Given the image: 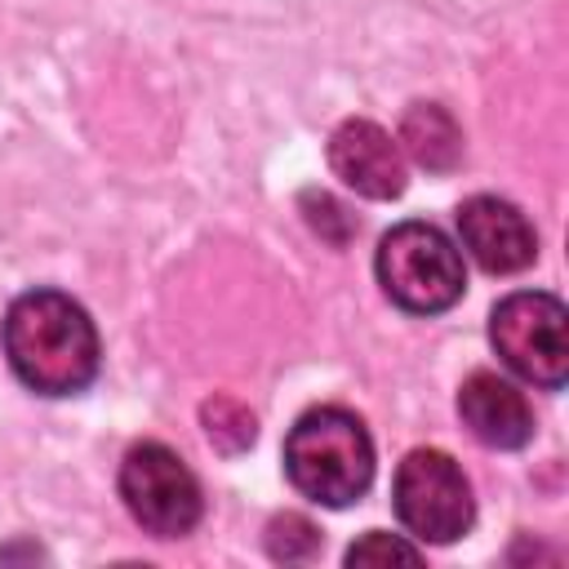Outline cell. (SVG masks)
Here are the masks:
<instances>
[{
    "mask_svg": "<svg viewBox=\"0 0 569 569\" xmlns=\"http://www.w3.org/2000/svg\"><path fill=\"white\" fill-rule=\"evenodd\" d=\"M4 356L31 391L76 396L98 373V329L76 298L31 289L4 311Z\"/></svg>",
    "mask_w": 569,
    "mask_h": 569,
    "instance_id": "cell-1",
    "label": "cell"
},
{
    "mask_svg": "<svg viewBox=\"0 0 569 569\" xmlns=\"http://www.w3.org/2000/svg\"><path fill=\"white\" fill-rule=\"evenodd\" d=\"M289 485L320 507H351L373 480V440L351 409H307L284 436Z\"/></svg>",
    "mask_w": 569,
    "mask_h": 569,
    "instance_id": "cell-2",
    "label": "cell"
},
{
    "mask_svg": "<svg viewBox=\"0 0 569 569\" xmlns=\"http://www.w3.org/2000/svg\"><path fill=\"white\" fill-rule=\"evenodd\" d=\"M378 284L396 307L413 316L449 311L467 289L462 253L440 227L400 222L378 244Z\"/></svg>",
    "mask_w": 569,
    "mask_h": 569,
    "instance_id": "cell-3",
    "label": "cell"
},
{
    "mask_svg": "<svg viewBox=\"0 0 569 569\" xmlns=\"http://www.w3.org/2000/svg\"><path fill=\"white\" fill-rule=\"evenodd\" d=\"M489 342L533 387H565L569 378V311L556 293H507L489 316Z\"/></svg>",
    "mask_w": 569,
    "mask_h": 569,
    "instance_id": "cell-4",
    "label": "cell"
},
{
    "mask_svg": "<svg viewBox=\"0 0 569 569\" xmlns=\"http://www.w3.org/2000/svg\"><path fill=\"white\" fill-rule=\"evenodd\" d=\"M391 502L400 525L418 542H453L471 529L476 502L462 467L445 449H413L396 467L391 480Z\"/></svg>",
    "mask_w": 569,
    "mask_h": 569,
    "instance_id": "cell-5",
    "label": "cell"
},
{
    "mask_svg": "<svg viewBox=\"0 0 569 569\" xmlns=\"http://www.w3.org/2000/svg\"><path fill=\"white\" fill-rule=\"evenodd\" d=\"M120 498L129 516L156 538H182L200 525L204 498L191 467L160 440H142L120 462Z\"/></svg>",
    "mask_w": 569,
    "mask_h": 569,
    "instance_id": "cell-6",
    "label": "cell"
},
{
    "mask_svg": "<svg viewBox=\"0 0 569 569\" xmlns=\"http://www.w3.org/2000/svg\"><path fill=\"white\" fill-rule=\"evenodd\" d=\"M458 236L462 249L493 276H511L525 271L538 258V236L529 227V218L498 196H471L458 204Z\"/></svg>",
    "mask_w": 569,
    "mask_h": 569,
    "instance_id": "cell-7",
    "label": "cell"
},
{
    "mask_svg": "<svg viewBox=\"0 0 569 569\" xmlns=\"http://www.w3.org/2000/svg\"><path fill=\"white\" fill-rule=\"evenodd\" d=\"M329 164L351 191L369 200H396L405 191L400 142H391V133L373 120H342L329 138Z\"/></svg>",
    "mask_w": 569,
    "mask_h": 569,
    "instance_id": "cell-8",
    "label": "cell"
},
{
    "mask_svg": "<svg viewBox=\"0 0 569 569\" xmlns=\"http://www.w3.org/2000/svg\"><path fill=\"white\" fill-rule=\"evenodd\" d=\"M458 413H462L467 431L489 449H520L533 436V409H529L525 391L489 369H480L462 382Z\"/></svg>",
    "mask_w": 569,
    "mask_h": 569,
    "instance_id": "cell-9",
    "label": "cell"
},
{
    "mask_svg": "<svg viewBox=\"0 0 569 569\" xmlns=\"http://www.w3.org/2000/svg\"><path fill=\"white\" fill-rule=\"evenodd\" d=\"M400 147L427 169V173H445L458 164L462 156V129L453 124V116L436 102H413L400 120Z\"/></svg>",
    "mask_w": 569,
    "mask_h": 569,
    "instance_id": "cell-10",
    "label": "cell"
},
{
    "mask_svg": "<svg viewBox=\"0 0 569 569\" xmlns=\"http://www.w3.org/2000/svg\"><path fill=\"white\" fill-rule=\"evenodd\" d=\"M200 422H204L213 449H222V453H244V449L253 445V436H258L253 413H249L240 400H231V396L204 400V405H200Z\"/></svg>",
    "mask_w": 569,
    "mask_h": 569,
    "instance_id": "cell-11",
    "label": "cell"
},
{
    "mask_svg": "<svg viewBox=\"0 0 569 569\" xmlns=\"http://www.w3.org/2000/svg\"><path fill=\"white\" fill-rule=\"evenodd\" d=\"M267 551H271L276 560H284V565L311 560V556L320 551V529H316L307 516L284 511V516H276V520L267 525Z\"/></svg>",
    "mask_w": 569,
    "mask_h": 569,
    "instance_id": "cell-12",
    "label": "cell"
},
{
    "mask_svg": "<svg viewBox=\"0 0 569 569\" xmlns=\"http://www.w3.org/2000/svg\"><path fill=\"white\" fill-rule=\"evenodd\" d=\"M396 560L418 565V560H422V551H418L413 542L391 538V533H378V529L347 547V565H351V569H356V565H396Z\"/></svg>",
    "mask_w": 569,
    "mask_h": 569,
    "instance_id": "cell-13",
    "label": "cell"
}]
</instances>
